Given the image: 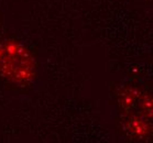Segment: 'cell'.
Listing matches in <instances>:
<instances>
[{
	"mask_svg": "<svg viewBox=\"0 0 153 143\" xmlns=\"http://www.w3.org/2000/svg\"><path fill=\"white\" fill-rule=\"evenodd\" d=\"M0 72L12 82L27 83L34 74V64L22 46L4 43L0 45Z\"/></svg>",
	"mask_w": 153,
	"mask_h": 143,
	"instance_id": "obj_1",
	"label": "cell"
}]
</instances>
